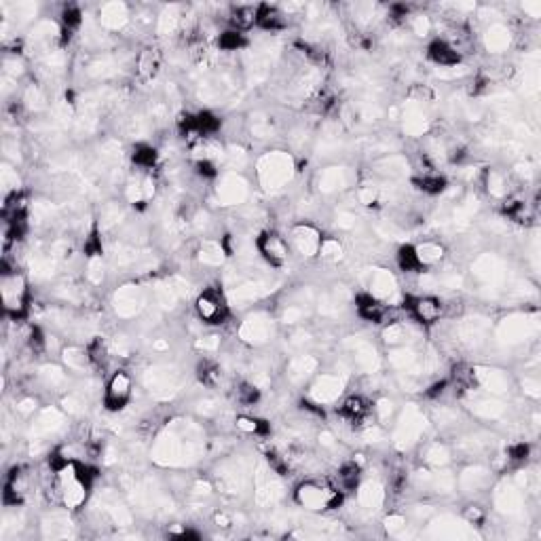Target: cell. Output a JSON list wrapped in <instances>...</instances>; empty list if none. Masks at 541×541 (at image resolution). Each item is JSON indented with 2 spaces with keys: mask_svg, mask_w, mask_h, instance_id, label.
I'll return each mask as SVG.
<instances>
[{
  "mask_svg": "<svg viewBox=\"0 0 541 541\" xmlns=\"http://www.w3.org/2000/svg\"><path fill=\"white\" fill-rule=\"evenodd\" d=\"M256 15H258V5L252 7V5H235L229 9L227 13V21L231 30L235 32H248L256 26Z\"/></svg>",
  "mask_w": 541,
  "mask_h": 541,
  "instance_id": "9",
  "label": "cell"
},
{
  "mask_svg": "<svg viewBox=\"0 0 541 541\" xmlns=\"http://www.w3.org/2000/svg\"><path fill=\"white\" fill-rule=\"evenodd\" d=\"M503 212L509 220H514V223H529L533 218V210L529 207L527 201H505Z\"/></svg>",
  "mask_w": 541,
  "mask_h": 541,
  "instance_id": "18",
  "label": "cell"
},
{
  "mask_svg": "<svg viewBox=\"0 0 541 541\" xmlns=\"http://www.w3.org/2000/svg\"><path fill=\"white\" fill-rule=\"evenodd\" d=\"M197 174L214 180V178H218V169H216L212 159H201V161H197Z\"/></svg>",
  "mask_w": 541,
  "mask_h": 541,
  "instance_id": "24",
  "label": "cell"
},
{
  "mask_svg": "<svg viewBox=\"0 0 541 541\" xmlns=\"http://www.w3.org/2000/svg\"><path fill=\"white\" fill-rule=\"evenodd\" d=\"M463 516H465V520L470 523V525H480V523L484 520V512H482L480 507H476V505L465 507Z\"/></svg>",
  "mask_w": 541,
  "mask_h": 541,
  "instance_id": "25",
  "label": "cell"
},
{
  "mask_svg": "<svg viewBox=\"0 0 541 541\" xmlns=\"http://www.w3.org/2000/svg\"><path fill=\"white\" fill-rule=\"evenodd\" d=\"M136 167L140 169H153L157 165V159H159V153L155 146L151 144H138L134 149V155H131Z\"/></svg>",
  "mask_w": 541,
  "mask_h": 541,
  "instance_id": "17",
  "label": "cell"
},
{
  "mask_svg": "<svg viewBox=\"0 0 541 541\" xmlns=\"http://www.w3.org/2000/svg\"><path fill=\"white\" fill-rule=\"evenodd\" d=\"M3 301L7 315H11L15 322L28 311V286L17 270L3 275Z\"/></svg>",
  "mask_w": 541,
  "mask_h": 541,
  "instance_id": "3",
  "label": "cell"
},
{
  "mask_svg": "<svg viewBox=\"0 0 541 541\" xmlns=\"http://www.w3.org/2000/svg\"><path fill=\"white\" fill-rule=\"evenodd\" d=\"M362 480V465L355 461H347L340 465V470L336 474V486L342 490V493H349V490H355L360 486Z\"/></svg>",
  "mask_w": 541,
  "mask_h": 541,
  "instance_id": "12",
  "label": "cell"
},
{
  "mask_svg": "<svg viewBox=\"0 0 541 541\" xmlns=\"http://www.w3.org/2000/svg\"><path fill=\"white\" fill-rule=\"evenodd\" d=\"M529 457V444H525V442H520V444H514L509 449V459L514 461H523Z\"/></svg>",
  "mask_w": 541,
  "mask_h": 541,
  "instance_id": "26",
  "label": "cell"
},
{
  "mask_svg": "<svg viewBox=\"0 0 541 541\" xmlns=\"http://www.w3.org/2000/svg\"><path fill=\"white\" fill-rule=\"evenodd\" d=\"M370 414H373V406L362 396H347L338 404V416L351 427L364 425Z\"/></svg>",
  "mask_w": 541,
  "mask_h": 541,
  "instance_id": "7",
  "label": "cell"
},
{
  "mask_svg": "<svg viewBox=\"0 0 541 541\" xmlns=\"http://www.w3.org/2000/svg\"><path fill=\"white\" fill-rule=\"evenodd\" d=\"M294 499L297 503L309 512H326V509H338V505L345 499V493L328 480H305L294 490Z\"/></svg>",
  "mask_w": 541,
  "mask_h": 541,
  "instance_id": "1",
  "label": "cell"
},
{
  "mask_svg": "<svg viewBox=\"0 0 541 541\" xmlns=\"http://www.w3.org/2000/svg\"><path fill=\"white\" fill-rule=\"evenodd\" d=\"M197 377H199L201 385L214 389L223 383V368H220L214 360H201L197 366Z\"/></svg>",
  "mask_w": 541,
  "mask_h": 541,
  "instance_id": "14",
  "label": "cell"
},
{
  "mask_svg": "<svg viewBox=\"0 0 541 541\" xmlns=\"http://www.w3.org/2000/svg\"><path fill=\"white\" fill-rule=\"evenodd\" d=\"M427 55L436 66H442V68H453L461 62V55L451 47V42L446 38L431 40L427 47Z\"/></svg>",
  "mask_w": 541,
  "mask_h": 541,
  "instance_id": "10",
  "label": "cell"
},
{
  "mask_svg": "<svg viewBox=\"0 0 541 541\" xmlns=\"http://www.w3.org/2000/svg\"><path fill=\"white\" fill-rule=\"evenodd\" d=\"M134 396V381L127 370H116L106 383L104 389V406L110 412H118L131 402Z\"/></svg>",
  "mask_w": 541,
  "mask_h": 541,
  "instance_id": "4",
  "label": "cell"
},
{
  "mask_svg": "<svg viewBox=\"0 0 541 541\" xmlns=\"http://www.w3.org/2000/svg\"><path fill=\"white\" fill-rule=\"evenodd\" d=\"M245 45V38L241 32H235V30H227L218 36V47L223 49V51H237Z\"/></svg>",
  "mask_w": 541,
  "mask_h": 541,
  "instance_id": "23",
  "label": "cell"
},
{
  "mask_svg": "<svg viewBox=\"0 0 541 541\" xmlns=\"http://www.w3.org/2000/svg\"><path fill=\"white\" fill-rule=\"evenodd\" d=\"M286 13L275 5H258L256 26L264 32H279L286 28Z\"/></svg>",
  "mask_w": 541,
  "mask_h": 541,
  "instance_id": "11",
  "label": "cell"
},
{
  "mask_svg": "<svg viewBox=\"0 0 541 541\" xmlns=\"http://www.w3.org/2000/svg\"><path fill=\"white\" fill-rule=\"evenodd\" d=\"M235 427L243 433H248V436H264L270 429L264 421L256 419V416H239V419L235 421Z\"/></svg>",
  "mask_w": 541,
  "mask_h": 541,
  "instance_id": "20",
  "label": "cell"
},
{
  "mask_svg": "<svg viewBox=\"0 0 541 541\" xmlns=\"http://www.w3.org/2000/svg\"><path fill=\"white\" fill-rule=\"evenodd\" d=\"M260 256L273 266H284L290 258V245L277 233H262L256 241Z\"/></svg>",
  "mask_w": 541,
  "mask_h": 541,
  "instance_id": "6",
  "label": "cell"
},
{
  "mask_svg": "<svg viewBox=\"0 0 541 541\" xmlns=\"http://www.w3.org/2000/svg\"><path fill=\"white\" fill-rule=\"evenodd\" d=\"M194 311L197 317L210 326H220L229 319V305L220 288H205L194 301Z\"/></svg>",
  "mask_w": 541,
  "mask_h": 541,
  "instance_id": "2",
  "label": "cell"
},
{
  "mask_svg": "<svg viewBox=\"0 0 541 541\" xmlns=\"http://www.w3.org/2000/svg\"><path fill=\"white\" fill-rule=\"evenodd\" d=\"M161 70V55L157 49H144V51L140 53L138 58V72H140V77L146 79V81H151L157 77V72Z\"/></svg>",
  "mask_w": 541,
  "mask_h": 541,
  "instance_id": "13",
  "label": "cell"
},
{
  "mask_svg": "<svg viewBox=\"0 0 541 541\" xmlns=\"http://www.w3.org/2000/svg\"><path fill=\"white\" fill-rule=\"evenodd\" d=\"M416 184H419V188L427 194H440L446 188V180L440 174H423L419 180H416Z\"/></svg>",
  "mask_w": 541,
  "mask_h": 541,
  "instance_id": "21",
  "label": "cell"
},
{
  "mask_svg": "<svg viewBox=\"0 0 541 541\" xmlns=\"http://www.w3.org/2000/svg\"><path fill=\"white\" fill-rule=\"evenodd\" d=\"M260 400V389L252 383H241L237 389V402L241 406H254Z\"/></svg>",
  "mask_w": 541,
  "mask_h": 541,
  "instance_id": "22",
  "label": "cell"
},
{
  "mask_svg": "<svg viewBox=\"0 0 541 541\" xmlns=\"http://www.w3.org/2000/svg\"><path fill=\"white\" fill-rule=\"evenodd\" d=\"M62 26H64L62 30H66L68 34L79 30L83 26V11H81V7H77V5L64 7V11H62Z\"/></svg>",
  "mask_w": 541,
  "mask_h": 541,
  "instance_id": "19",
  "label": "cell"
},
{
  "mask_svg": "<svg viewBox=\"0 0 541 541\" xmlns=\"http://www.w3.org/2000/svg\"><path fill=\"white\" fill-rule=\"evenodd\" d=\"M396 262L400 266V270H404V273H423V264L419 260V256H416V250H414V245H402V248L398 250L396 254Z\"/></svg>",
  "mask_w": 541,
  "mask_h": 541,
  "instance_id": "15",
  "label": "cell"
},
{
  "mask_svg": "<svg viewBox=\"0 0 541 541\" xmlns=\"http://www.w3.org/2000/svg\"><path fill=\"white\" fill-rule=\"evenodd\" d=\"M406 307L419 324H436L446 313V305L433 294H421V297H406Z\"/></svg>",
  "mask_w": 541,
  "mask_h": 541,
  "instance_id": "5",
  "label": "cell"
},
{
  "mask_svg": "<svg viewBox=\"0 0 541 541\" xmlns=\"http://www.w3.org/2000/svg\"><path fill=\"white\" fill-rule=\"evenodd\" d=\"M414 250H416V256H419L423 268L433 266V264H438L442 258H444V248H442V245L436 243V241H425L421 245H414Z\"/></svg>",
  "mask_w": 541,
  "mask_h": 541,
  "instance_id": "16",
  "label": "cell"
},
{
  "mask_svg": "<svg viewBox=\"0 0 541 541\" xmlns=\"http://www.w3.org/2000/svg\"><path fill=\"white\" fill-rule=\"evenodd\" d=\"M290 241L303 256H315L319 252V248H322L324 239L319 237V233L313 227L301 225V227L292 229V239Z\"/></svg>",
  "mask_w": 541,
  "mask_h": 541,
  "instance_id": "8",
  "label": "cell"
}]
</instances>
